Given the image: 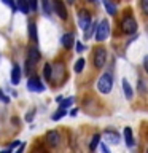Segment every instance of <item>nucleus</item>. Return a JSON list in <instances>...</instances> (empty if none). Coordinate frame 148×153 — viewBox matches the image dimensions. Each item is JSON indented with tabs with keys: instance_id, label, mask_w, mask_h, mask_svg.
I'll list each match as a JSON object with an SVG mask.
<instances>
[{
	"instance_id": "1",
	"label": "nucleus",
	"mask_w": 148,
	"mask_h": 153,
	"mask_svg": "<svg viewBox=\"0 0 148 153\" xmlns=\"http://www.w3.org/2000/svg\"><path fill=\"white\" fill-rule=\"evenodd\" d=\"M112 86H113V76L110 74H104L97 81V89L102 94H108L112 91Z\"/></svg>"
},
{
	"instance_id": "2",
	"label": "nucleus",
	"mask_w": 148,
	"mask_h": 153,
	"mask_svg": "<svg viewBox=\"0 0 148 153\" xmlns=\"http://www.w3.org/2000/svg\"><path fill=\"white\" fill-rule=\"evenodd\" d=\"M108 33H110V24L107 19H102L100 24L95 29V40L97 42H104L105 38H108Z\"/></svg>"
},
{
	"instance_id": "3",
	"label": "nucleus",
	"mask_w": 148,
	"mask_h": 153,
	"mask_svg": "<svg viewBox=\"0 0 148 153\" xmlns=\"http://www.w3.org/2000/svg\"><path fill=\"white\" fill-rule=\"evenodd\" d=\"M121 30L124 33H134L137 30V21L134 19L132 16H124L123 21H121Z\"/></svg>"
},
{
	"instance_id": "4",
	"label": "nucleus",
	"mask_w": 148,
	"mask_h": 153,
	"mask_svg": "<svg viewBox=\"0 0 148 153\" xmlns=\"http://www.w3.org/2000/svg\"><path fill=\"white\" fill-rule=\"evenodd\" d=\"M105 61H107V51L104 48H97L94 51V67L95 69H102L105 65Z\"/></svg>"
},
{
	"instance_id": "5",
	"label": "nucleus",
	"mask_w": 148,
	"mask_h": 153,
	"mask_svg": "<svg viewBox=\"0 0 148 153\" xmlns=\"http://www.w3.org/2000/svg\"><path fill=\"white\" fill-rule=\"evenodd\" d=\"M91 14L86 11V10H81V11L78 13V26L80 29H83V30H86L89 26H91Z\"/></svg>"
},
{
	"instance_id": "6",
	"label": "nucleus",
	"mask_w": 148,
	"mask_h": 153,
	"mask_svg": "<svg viewBox=\"0 0 148 153\" xmlns=\"http://www.w3.org/2000/svg\"><path fill=\"white\" fill-rule=\"evenodd\" d=\"M27 86L30 91H35V93H41V91H45V86L40 80H38V76H32L30 80L27 81Z\"/></svg>"
},
{
	"instance_id": "7",
	"label": "nucleus",
	"mask_w": 148,
	"mask_h": 153,
	"mask_svg": "<svg viewBox=\"0 0 148 153\" xmlns=\"http://www.w3.org/2000/svg\"><path fill=\"white\" fill-rule=\"evenodd\" d=\"M59 142H61V136H59L57 131H50L46 134V143L50 147H57Z\"/></svg>"
},
{
	"instance_id": "8",
	"label": "nucleus",
	"mask_w": 148,
	"mask_h": 153,
	"mask_svg": "<svg viewBox=\"0 0 148 153\" xmlns=\"http://www.w3.org/2000/svg\"><path fill=\"white\" fill-rule=\"evenodd\" d=\"M54 11L57 13V16H59L61 19H67V8L62 0H54Z\"/></svg>"
},
{
	"instance_id": "9",
	"label": "nucleus",
	"mask_w": 148,
	"mask_h": 153,
	"mask_svg": "<svg viewBox=\"0 0 148 153\" xmlns=\"http://www.w3.org/2000/svg\"><path fill=\"white\" fill-rule=\"evenodd\" d=\"M38 59H40V51H38V48H30L27 53V62L35 64V62H38Z\"/></svg>"
},
{
	"instance_id": "10",
	"label": "nucleus",
	"mask_w": 148,
	"mask_h": 153,
	"mask_svg": "<svg viewBox=\"0 0 148 153\" xmlns=\"http://www.w3.org/2000/svg\"><path fill=\"white\" fill-rule=\"evenodd\" d=\"M19 80H21V69H19V65H13V70H11V83L13 85H18Z\"/></svg>"
},
{
	"instance_id": "11",
	"label": "nucleus",
	"mask_w": 148,
	"mask_h": 153,
	"mask_svg": "<svg viewBox=\"0 0 148 153\" xmlns=\"http://www.w3.org/2000/svg\"><path fill=\"white\" fill-rule=\"evenodd\" d=\"M61 42H62V46H64L65 50H70V48L73 46V35H72V33H65Z\"/></svg>"
},
{
	"instance_id": "12",
	"label": "nucleus",
	"mask_w": 148,
	"mask_h": 153,
	"mask_svg": "<svg viewBox=\"0 0 148 153\" xmlns=\"http://www.w3.org/2000/svg\"><path fill=\"white\" fill-rule=\"evenodd\" d=\"M16 5H18V10H19L21 13H24V14L30 13V5H29L27 0H18Z\"/></svg>"
},
{
	"instance_id": "13",
	"label": "nucleus",
	"mask_w": 148,
	"mask_h": 153,
	"mask_svg": "<svg viewBox=\"0 0 148 153\" xmlns=\"http://www.w3.org/2000/svg\"><path fill=\"white\" fill-rule=\"evenodd\" d=\"M105 139L112 143H118L119 142V134L115 131H105Z\"/></svg>"
},
{
	"instance_id": "14",
	"label": "nucleus",
	"mask_w": 148,
	"mask_h": 153,
	"mask_svg": "<svg viewBox=\"0 0 148 153\" xmlns=\"http://www.w3.org/2000/svg\"><path fill=\"white\" fill-rule=\"evenodd\" d=\"M123 89H124V96H126V99H132L134 91H132V86L129 85L127 80H123Z\"/></svg>"
},
{
	"instance_id": "15",
	"label": "nucleus",
	"mask_w": 148,
	"mask_h": 153,
	"mask_svg": "<svg viewBox=\"0 0 148 153\" xmlns=\"http://www.w3.org/2000/svg\"><path fill=\"white\" fill-rule=\"evenodd\" d=\"M124 139H126L127 147H134V136L131 128H124Z\"/></svg>"
},
{
	"instance_id": "16",
	"label": "nucleus",
	"mask_w": 148,
	"mask_h": 153,
	"mask_svg": "<svg viewBox=\"0 0 148 153\" xmlns=\"http://www.w3.org/2000/svg\"><path fill=\"white\" fill-rule=\"evenodd\" d=\"M102 2H104V7H105V10H107V13L115 16V14H116V7L112 3V0H102Z\"/></svg>"
},
{
	"instance_id": "17",
	"label": "nucleus",
	"mask_w": 148,
	"mask_h": 153,
	"mask_svg": "<svg viewBox=\"0 0 148 153\" xmlns=\"http://www.w3.org/2000/svg\"><path fill=\"white\" fill-rule=\"evenodd\" d=\"M43 75H45V78L48 81L53 80V67H51V64H45V67H43Z\"/></svg>"
},
{
	"instance_id": "18",
	"label": "nucleus",
	"mask_w": 148,
	"mask_h": 153,
	"mask_svg": "<svg viewBox=\"0 0 148 153\" xmlns=\"http://www.w3.org/2000/svg\"><path fill=\"white\" fill-rule=\"evenodd\" d=\"M29 35H30V38L33 42H37L38 40V35H37V26H35V22H30L29 24Z\"/></svg>"
},
{
	"instance_id": "19",
	"label": "nucleus",
	"mask_w": 148,
	"mask_h": 153,
	"mask_svg": "<svg viewBox=\"0 0 148 153\" xmlns=\"http://www.w3.org/2000/svg\"><path fill=\"white\" fill-rule=\"evenodd\" d=\"M41 7H43V11L45 14H51V0H41Z\"/></svg>"
},
{
	"instance_id": "20",
	"label": "nucleus",
	"mask_w": 148,
	"mask_h": 153,
	"mask_svg": "<svg viewBox=\"0 0 148 153\" xmlns=\"http://www.w3.org/2000/svg\"><path fill=\"white\" fill-rule=\"evenodd\" d=\"M99 140H100V136H99V134H95V136L92 137V140H91V145H89V150H91V152H94L95 148H97Z\"/></svg>"
},
{
	"instance_id": "21",
	"label": "nucleus",
	"mask_w": 148,
	"mask_h": 153,
	"mask_svg": "<svg viewBox=\"0 0 148 153\" xmlns=\"http://www.w3.org/2000/svg\"><path fill=\"white\" fill-rule=\"evenodd\" d=\"M84 64H86V62H84V59H78V61H76V64H75V67H73L76 74H80V72L84 69Z\"/></svg>"
},
{
	"instance_id": "22",
	"label": "nucleus",
	"mask_w": 148,
	"mask_h": 153,
	"mask_svg": "<svg viewBox=\"0 0 148 153\" xmlns=\"http://www.w3.org/2000/svg\"><path fill=\"white\" fill-rule=\"evenodd\" d=\"M64 115H67V112H65V108H62V107H61L54 115H53V120H54V121H57V120H61L62 117H64Z\"/></svg>"
},
{
	"instance_id": "23",
	"label": "nucleus",
	"mask_w": 148,
	"mask_h": 153,
	"mask_svg": "<svg viewBox=\"0 0 148 153\" xmlns=\"http://www.w3.org/2000/svg\"><path fill=\"white\" fill-rule=\"evenodd\" d=\"M72 104H73V97H67V99H64V102H61V107L67 108V107H70Z\"/></svg>"
},
{
	"instance_id": "24",
	"label": "nucleus",
	"mask_w": 148,
	"mask_h": 153,
	"mask_svg": "<svg viewBox=\"0 0 148 153\" xmlns=\"http://www.w3.org/2000/svg\"><path fill=\"white\" fill-rule=\"evenodd\" d=\"M140 7H142V11L148 16V0H140Z\"/></svg>"
},
{
	"instance_id": "25",
	"label": "nucleus",
	"mask_w": 148,
	"mask_h": 153,
	"mask_svg": "<svg viewBox=\"0 0 148 153\" xmlns=\"http://www.w3.org/2000/svg\"><path fill=\"white\" fill-rule=\"evenodd\" d=\"M95 30V24H92V22H91V26L88 27V29H86V33H84V35H86V38H89L91 37V33H92Z\"/></svg>"
},
{
	"instance_id": "26",
	"label": "nucleus",
	"mask_w": 148,
	"mask_h": 153,
	"mask_svg": "<svg viewBox=\"0 0 148 153\" xmlns=\"http://www.w3.org/2000/svg\"><path fill=\"white\" fill-rule=\"evenodd\" d=\"M29 5H30V11H37V8H38V3H37V0H27Z\"/></svg>"
},
{
	"instance_id": "27",
	"label": "nucleus",
	"mask_w": 148,
	"mask_h": 153,
	"mask_svg": "<svg viewBox=\"0 0 148 153\" xmlns=\"http://www.w3.org/2000/svg\"><path fill=\"white\" fill-rule=\"evenodd\" d=\"M3 2L7 3V5H10V7H11L13 10H18V5L14 3V0H3Z\"/></svg>"
},
{
	"instance_id": "28",
	"label": "nucleus",
	"mask_w": 148,
	"mask_h": 153,
	"mask_svg": "<svg viewBox=\"0 0 148 153\" xmlns=\"http://www.w3.org/2000/svg\"><path fill=\"white\" fill-rule=\"evenodd\" d=\"M143 69H145V72L148 74V56L143 57Z\"/></svg>"
},
{
	"instance_id": "29",
	"label": "nucleus",
	"mask_w": 148,
	"mask_h": 153,
	"mask_svg": "<svg viewBox=\"0 0 148 153\" xmlns=\"http://www.w3.org/2000/svg\"><path fill=\"white\" fill-rule=\"evenodd\" d=\"M83 50H84L83 43H76V51H78V53H83Z\"/></svg>"
},
{
	"instance_id": "30",
	"label": "nucleus",
	"mask_w": 148,
	"mask_h": 153,
	"mask_svg": "<svg viewBox=\"0 0 148 153\" xmlns=\"http://www.w3.org/2000/svg\"><path fill=\"white\" fill-rule=\"evenodd\" d=\"M0 99H2L3 102H10V97H7V96H5V94L2 93V91H0Z\"/></svg>"
},
{
	"instance_id": "31",
	"label": "nucleus",
	"mask_w": 148,
	"mask_h": 153,
	"mask_svg": "<svg viewBox=\"0 0 148 153\" xmlns=\"http://www.w3.org/2000/svg\"><path fill=\"white\" fill-rule=\"evenodd\" d=\"M19 145V140H14L13 143H11V145H10V150H13V148H16Z\"/></svg>"
},
{
	"instance_id": "32",
	"label": "nucleus",
	"mask_w": 148,
	"mask_h": 153,
	"mask_svg": "<svg viewBox=\"0 0 148 153\" xmlns=\"http://www.w3.org/2000/svg\"><path fill=\"white\" fill-rule=\"evenodd\" d=\"M76 113H78V110H76V108H73V110H72V112H70V115H72V117H75Z\"/></svg>"
},
{
	"instance_id": "33",
	"label": "nucleus",
	"mask_w": 148,
	"mask_h": 153,
	"mask_svg": "<svg viewBox=\"0 0 148 153\" xmlns=\"http://www.w3.org/2000/svg\"><path fill=\"white\" fill-rule=\"evenodd\" d=\"M100 148H102V152H105V153H107V152H108V153H110V150H108V148H107V147H105V145H102V147H100Z\"/></svg>"
}]
</instances>
